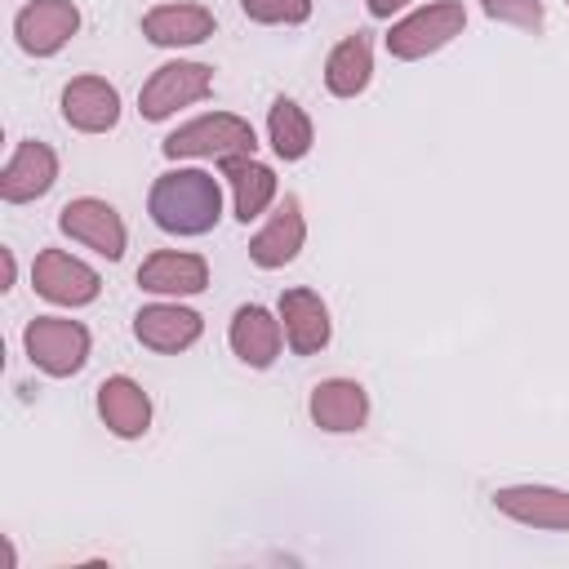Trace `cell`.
Segmentation results:
<instances>
[{"label":"cell","mask_w":569,"mask_h":569,"mask_svg":"<svg viewBox=\"0 0 569 569\" xmlns=\"http://www.w3.org/2000/svg\"><path fill=\"white\" fill-rule=\"evenodd\" d=\"M147 213L169 236H204L222 218V187L204 169H169L151 182Z\"/></svg>","instance_id":"cell-1"},{"label":"cell","mask_w":569,"mask_h":569,"mask_svg":"<svg viewBox=\"0 0 569 569\" xmlns=\"http://www.w3.org/2000/svg\"><path fill=\"white\" fill-rule=\"evenodd\" d=\"M253 124L231 116V111H209V116H196L187 124H178L160 151L169 160H227V156H253Z\"/></svg>","instance_id":"cell-2"},{"label":"cell","mask_w":569,"mask_h":569,"mask_svg":"<svg viewBox=\"0 0 569 569\" xmlns=\"http://www.w3.org/2000/svg\"><path fill=\"white\" fill-rule=\"evenodd\" d=\"M462 27H467L462 0H436V4L413 9V13H405L400 22H391V31H387V53L400 58V62H418V58L445 49L453 36H462Z\"/></svg>","instance_id":"cell-3"},{"label":"cell","mask_w":569,"mask_h":569,"mask_svg":"<svg viewBox=\"0 0 569 569\" xmlns=\"http://www.w3.org/2000/svg\"><path fill=\"white\" fill-rule=\"evenodd\" d=\"M89 329L80 320H67V316H36L22 333V347H27V360L49 373V378H71L84 369L89 360Z\"/></svg>","instance_id":"cell-4"},{"label":"cell","mask_w":569,"mask_h":569,"mask_svg":"<svg viewBox=\"0 0 569 569\" xmlns=\"http://www.w3.org/2000/svg\"><path fill=\"white\" fill-rule=\"evenodd\" d=\"M209 89H213V67H204V62H164L142 84L138 111H142V120H169L178 107H191V102L209 98Z\"/></svg>","instance_id":"cell-5"},{"label":"cell","mask_w":569,"mask_h":569,"mask_svg":"<svg viewBox=\"0 0 569 569\" xmlns=\"http://www.w3.org/2000/svg\"><path fill=\"white\" fill-rule=\"evenodd\" d=\"M31 284L40 298L58 302V307H89L102 293V280L89 262L62 253V249H40L31 262Z\"/></svg>","instance_id":"cell-6"},{"label":"cell","mask_w":569,"mask_h":569,"mask_svg":"<svg viewBox=\"0 0 569 569\" xmlns=\"http://www.w3.org/2000/svg\"><path fill=\"white\" fill-rule=\"evenodd\" d=\"M58 227L71 236V240H80L84 249H93V253H102L107 262H120L124 258V222H120V213L107 204V200H98V196H80V200H67L62 204V213H58Z\"/></svg>","instance_id":"cell-7"},{"label":"cell","mask_w":569,"mask_h":569,"mask_svg":"<svg viewBox=\"0 0 569 569\" xmlns=\"http://www.w3.org/2000/svg\"><path fill=\"white\" fill-rule=\"evenodd\" d=\"M76 31H80V9L71 0H31L13 18V36L31 58L58 53Z\"/></svg>","instance_id":"cell-8"},{"label":"cell","mask_w":569,"mask_h":569,"mask_svg":"<svg viewBox=\"0 0 569 569\" xmlns=\"http://www.w3.org/2000/svg\"><path fill=\"white\" fill-rule=\"evenodd\" d=\"M53 182H58V156H53V147L27 138V142L13 147V156H9V164L0 173V196L9 204H27V200L49 196Z\"/></svg>","instance_id":"cell-9"},{"label":"cell","mask_w":569,"mask_h":569,"mask_svg":"<svg viewBox=\"0 0 569 569\" xmlns=\"http://www.w3.org/2000/svg\"><path fill=\"white\" fill-rule=\"evenodd\" d=\"M302 240H307L302 200H298V196H284V200L276 204V213L267 218V227L253 231V240H249V258H253V267L276 271V267H289V262L298 258Z\"/></svg>","instance_id":"cell-10"},{"label":"cell","mask_w":569,"mask_h":569,"mask_svg":"<svg viewBox=\"0 0 569 569\" xmlns=\"http://www.w3.org/2000/svg\"><path fill=\"white\" fill-rule=\"evenodd\" d=\"M280 325H284V342L293 356H316L329 347V307L316 289H284L280 293Z\"/></svg>","instance_id":"cell-11"},{"label":"cell","mask_w":569,"mask_h":569,"mask_svg":"<svg viewBox=\"0 0 569 569\" xmlns=\"http://www.w3.org/2000/svg\"><path fill=\"white\" fill-rule=\"evenodd\" d=\"M62 120L80 133H107L120 120V93L102 76H76L62 89Z\"/></svg>","instance_id":"cell-12"},{"label":"cell","mask_w":569,"mask_h":569,"mask_svg":"<svg viewBox=\"0 0 569 569\" xmlns=\"http://www.w3.org/2000/svg\"><path fill=\"white\" fill-rule=\"evenodd\" d=\"M493 507L520 525L533 529H569V489H551V485H507L493 493Z\"/></svg>","instance_id":"cell-13"},{"label":"cell","mask_w":569,"mask_h":569,"mask_svg":"<svg viewBox=\"0 0 569 569\" xmlns=\"http://www.w3.org/2000/svg\"><path fill=\"white\" fill-rule=\"evenodd\" d=\"M200 329H204V320L191 307H178V302H151L133 316V338L151 351H164V356L187 351L200 338Z\"/></svg>","instance_id":"cell-14"},{"label":"cell","mask_w":569,"mask_h":569,"mask_svg":"<svg viewBox=\"0 0 569 569\" xmlns=\"http://www.w3.org/2000/svg\"><path fill=\"white\" fill-rule=\"evenodd\" d=\"M138 284L147 293H164V298H191L209 284V262L200 253H182V249H160L138 267Z\"/></svg>","instance_id":"cell-15"},{"label":"cell","mask_w":569,"mask_h":569,"mask_svg":"<svg viewBox=\"0 0 569 569\" xmlns=\"http://www.w3.org/2000/svg\"><path fill=\"white\" fill-rule=\"evenodd\" d=\"M227 338H231V351H236V356H240L249 369H267V365H276V356H280L284 325H280V320H276L267 307L244 302V307H236Z\"/></svg>","instance_id":"cell-16"},{"label":"cell","mask_w":569,"mask_h":569,"mask_svg":"<svg viewBox=\"0 0 569 569\" xmlns=\"http://www.w3.org/2000/svg\"><path fill=\"white\" fill-rule=\"evenodd\" d=\"M307 409L320 431H360L369 422V391L351 378H325L316 382Z\"/></svg>","instance_id":"cell-17"},{"label":"cell","mask_w":569,"mask_h":569,"mask_svg":"<svg viewBox=\"0 0 569 569\" xmlns=\"http://www.w3.org/2000/svg\"><path fill=\"white\" fill-rule=\"evenodd\" d=\"M142 36L160 49H187V44H200L213 36V9L204 4H156L147 18H142Z\"/></svg>","instance_id":"cell-18"},{"label":"cell","mask_w":569,"mask_h":569,"mask_svg":"<svg viewBox=\"0 0 569 569\" xmlns=\"http://www.w3.org/2000/svg\"><path fill=\"white\" fill-rule=\"evenodd\" d=\"M98 413H102L107 431L120 436V440H138V436L151 427V400H147V391H142L133 378H124V373H116V378H107V382L98 387Z\"/></svg>","instance_id":"cell-19"},{"label":"cell","mask_w":569,"mask_h":569,"mask_svg":"<svg viewBox=\"0 0 569 569\" xmlns=\"http://www.w3.org/2000/svg\"><path fill=\"white\" fill-rule=\"evenodd\" d=\"M222 164V178L231 182V196H236V218L249 227L253 218L267 213V204L276 200V173L253 160V156H227L218 160Z\"/></svg>","instance_id":"cell-20"},{"label":"cell","mask_w":569,"mask_h":569,"mask_svg":"<svg viewBox=\"0 0 569 569\" xmlns=\"http://www.w3.org/2000/svg\"><path fill=\"white\" fill-rule=\"evenodd\" d=\"M369 76H373V40L365 31L338 40L325 58V84L333 98H356L369 89Z\"/></svg>","instance_id":"cell-21"},{"label":"cell","mask_w":569,"mask_h":569,"mask_svg":"<svg viewBox=\"0 0 569 569\" xmlns=\"http://www.w3.org/2000/svg\"><path fill=\"white\" fill-rule=\"evenodd\" d=\"M267 138H271V147H276L280 160H302L311 151V138L316 133H311L307 111L293 98H276L271 111H267Z\"/></svg>","instance_id":"cell-22"},{"label":"cell","mask_w":569,"mask_h":569,"mask_svg":"<svg viewBox=\"0 0 569 569\" xmlns=\"http://www.w3.org/2000/svg\"><path fill=\"white\" fill-rule=\"evenodd\" d=\"M240 9L262 27H298L311 18V0H240Z\"/></svg>","instance_id":"cell-23"},{"label":"cell","mask_w":569,"mask_h":569,"mask_svg":"<svg viewBox=\"0 0 569 569\" xmlns=\"http://www.w3.org/2000/svg\"><path fill=\"white\" fill-rule=\"evenodd\" d=\"M480 9H485L493 22H511V27L529 31V36H538L542 22H547L542 0H480Z\"/></svg>","instance_id":"cell-24"},{"label":"cell","mask_w":569,"mask_h":569,"mask_svg":"<svg viewBox=\"0 0 569 569\" xmlns=\"http://www.w3.org/2000/svg\"><path fill=\"white\" fill-rule=\"evenodd\" d=\"M405 4H413V0H369V13H373V18H391V13L405 9Z\"/></svg>","instance_id":"cell-25"},{"label":"cell","mask_w":569,"mask_h":569,"mask_svg":"<svg viewBox=\"0 0 569 569\" xmlns=\"http://www.w3.org/2000/svg\"><path fill=\"white\" fill-rule=\"evenodd\" d=\"M0 258H4V284H0V289H9V284H13V253H9V249H4V253H0Z\"/></svg>","instance_id":"cell-26"}]
</instances>
